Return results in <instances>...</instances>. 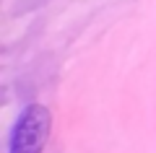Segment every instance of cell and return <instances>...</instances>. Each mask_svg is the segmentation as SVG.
<instances>
[{"label":"cell","instance_id":"cell-1","mask_svg":"<svg viewBox=\"0 0 156 153\" xmlns=\"http://www.w3.org/2000/svg\"><path fill=\"white\" fill-rule=\"evenodd\" d=\"M52 132V114L42 104H29L11 132L8 153H42Z\"/></svg>","mask_w":156,"mask_h":153}]
</instances>
